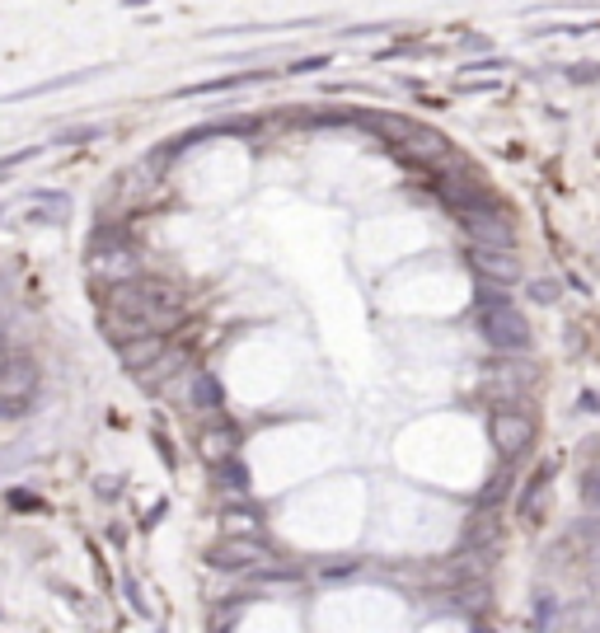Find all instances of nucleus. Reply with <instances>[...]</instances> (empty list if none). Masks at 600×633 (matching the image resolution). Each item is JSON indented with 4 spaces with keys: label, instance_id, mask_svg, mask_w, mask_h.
<instances>
[{
    "label": "nucleus",
    "instance_id": "f257e3e1",
    "mask_svg": "<svg viewBox=\"0 0 600 633\" xmlns=\"http://www.w3.org/2000/svg\"><path fill=\"white\" fill-rule=\"evenodd\" d=\"M108 310H122L132 320H146L151 329H165L183 314V296L165 287V282L136 277V282H122V287H108Z\"/></svg>",
    "mask_w": 600,
    "mask_h": 633
},
{
    "label": "nucleus",
    "instance_id": "f03ea898",
    "mask_svg": "<svg viewBox=\"0 0 600 633\" xmlns=\"http://www.w3.org/2000/svg\"><path fill=\"white\" fill-rule=\"evenodd\" d=\"M479 329H483V343L493 353H526L530 347V324L512 300H497V306H479Z\"/></svg>",
    "mask_w": 600,
    "mask_h": 633
},
{
    "label": "nucleus",
    "instance_id": "7ed1b4c3",
    "mask_svg": "<svg viewBox=\"0 0 600 633\" xmlns=\"http://www.w3.org/2000/svg\"><path fill=\"white\" fill-rule=\"evenodd\" d=\"M89 273L104 277V282H113V287H122V282H136L141 277V263H136V253L122 244L118 230H99V240L89 244Z\"/></svg>",
    "mask_w": 600,
    "mask_h": 633
},
{
    "label": "nucleus",
    "instance_id": "20e7f679",
    "mask_svg": "<svg viewBox=\"0 0 600 633\" xmlns=\"http://www.w3.org/2000/svg\"><path fill=\"white\" fill-rule=\"evenodd\" d=\"M38 394V361L24 353H10L5 371H0V399H5V418H20L24 404Z\"/></svg>",
    "mask_w": 600,
    "mask_h": 633
},
{
    "label": "nucleus",
    "instance_id": "39448f33",
    "mask_svg": "<svg viewBox=\"0 0 600 633\" xmlns=\"http://www.w3.org/2000/svg\"><path fill=\"white\" fill-rule=\"evenodd\" d=\"M460 220H465V230L473 235V244H483V249H516V226H512V216L502 212L497 202L473 207Z\"/></svg>",
    "mask_w": 600,
    "mask_h": 633
},
{
    "label": "nucleus",
    "instance_id": "423d86ee",
    "mask_svg": "<svg viewBox=\"0 0 600 633\" xmlns=\"http://www.w3.org/2000/svg\"><path fill=\"white\" fill-rule=\"evenodd\" d=\"M488 432H493V446H497V455H520L535 441V422H530V414H516V408H497L493 418H488Z\"/></svg>",
    "mask_w": 600,
    "mask_h": 633
},
{
    "label": "nucleus",
    "instance_id": "0eeeda50",
    "mask_svg": "<svg viewBox=\"0 0 600 633\" xmlns=\"http://www.w3.org/2000/svg\"><path fill=\"white\" fill-rule=\"evenodd\" d=\"M469 267L488 282V287H512V282H520V263L512 259V249H483V244H473L469 249Z\"/></svg>",
    "mask_w": 600,
    "mask_h": 633
},
{
    "label": "nucleus",
    "instance_id": "6e6552de",
    "mask_svg": "<svg viewBox=\"0 0 600 633\" xmlns=\"http://www.w3.org/2000/svg\"><path fill=\"white\" fill-rule=\"evenodd\" d=\"M259 559H267V549L259 540H240V535H230L226 545L207 549V563L220 568V573H244V568H254Z\"/></svg>",
    "mask_w": 600,
    "mask_h": 633
},
{
    "label": "nucleus",
    "instance_id": "1a4fd4ad",
    "mask_svg": "<svg viewBox=\"0 0 600 633\" xmlns=\"http://www.w3.org/2000/svg\"><path fill=\"white\" fill-rule=\"evenodd\" d=\"M160 357H165V338H160V334H146V338H132V343L118 347V361H122L128 371H136V375H146Z\"/></svg>",
    "mask_w": 600,
    "mask_h": 633
},
{
    "label": "nucleus",
    "instance_id": "9d476101",
    "mask_svg": "<svg viewBox=\"0 0 600 633\" xmlns=\"http://www.w3.org/2000/svg\"><path fill=\"white\" fill-rule=\"evenodd\" d=\"M367 132H381L389 146H408L413 141V132H418V122H408V118H394V114H352Z\"/></svg>",
    "mask_w": 600,
    "mask_h": 633
},
{
    "label": "nucleus",
    "instance_id": "9b49d317",
    "mask_svg": "<svg viewBox=\"0 0 600 633\" xmlns=\"http://www.w3.org/2000/svg\"><path fill=\"white\" fill-rule=\"evenodd\" d=\"M188 408H197V414H220V408H226V390L216 385V375L197 371L188 380Z\"/></svg>",
    "mask_w": 600,
    "mask_h": 633
},
{
    "label": "nucleus",
    "instance_id": "f8f14e48",
    "mask_svg": "<svg viewBox=\"0 0 600 633\" xmlns=\"http://www.w3.org/2000/svg\"><path fill=\"white\" fill-rule=\"evenodd\" d=\"M544 502H549V469L535 474V479L526 483V493H520V521H530V526H540Z\"/></svg>",
    "mask_w": 600,
    "mask_h": 633
},
{
    "label": "nucleus",
    "instance_id": "ddd939ff",
    "mask_svg": "<svg viewBox=\"0 0 600 633\" xmlns=\"http://www.w3.org/2000/svg\"><path fill=\"white\" fill-rule=\"evenodd\" d=\"M235 446H240V437H235L230 427H212V432H202V455H207L212 465L235 461Z\"/></svg>",
    "mask_w": 600,
    "mask_h": 633
},
{
    "label": "nucleus",
    "instance_id": "4468645a",
    "mask_svg": "<svg viewBox=\"0 0 600 633\" xmlns=\"http://www.w3.org/2000/svg\"><path fill=\"white\" fill-rule=\"evenodd\" d=\"M408 146H413V160H446L451 155V141L441 132H432V127H418Z\"/></svg>",
    "mask_w": 600,
    "mask_h": 633
},
{
    "label": "nucleus",
    "instance_id": "2eb2a0df",
    "mask_svg": "<svg viewBox=\"0 0 600 633\" xmlns=\"http://www.w3.org/2000/svg\"><path fill=\"white\" fill-rule=\"evenodd\" d=\"M216 479L226 493H249V469L240 461H226V465H216Z\"/></svg>",
    "mask_w": 600,
    "mask_h": 633
},
{
    "label": "nucleus",
    "instance_id": "dca6fc26",
    "mask_svg": "<svg viewBox=\"0 0 600 633\" xmlns=\"http://www.w3.org/2000/svg\"><path fill=\"white\" fill-rule=\"evenodd\" d=\"M526 296L535 300V306H554V300L563 296V287H559V282H530Z\"/></svg>",
    "mask_w": 600,
    "mask_h": 633
},
{
    "label": "nucleus",
    "instance_id": "f3484780",
    "mask_svg": "<svg viewBox=\"0 0 600 633\" xmlns=\"http://www.w3.org/2000/svg\"><path fill=\"white\" fill-rule=\"evenodd\" d=\"M10 502H14V506H43L38 498H28V493H10Z\"/></svg>",
    "mask_w": 600,
    "mask_h": 633
},
{
    "label": "nucleus",
    "instance_id": "a211bd4d",
    "mask_svg": "<svg viewBox=\"0 0 600 633\" xmlns=\"http://www.w3.org/2000/svg\"><path fill=\"white\" fill-rule=\"evenodd\" d=\"M587 502H591V506H600V479H591V483H587Z\"/></svg>",
    "mask_w": 600,
    "mask_h": 633
}]
</instances>
